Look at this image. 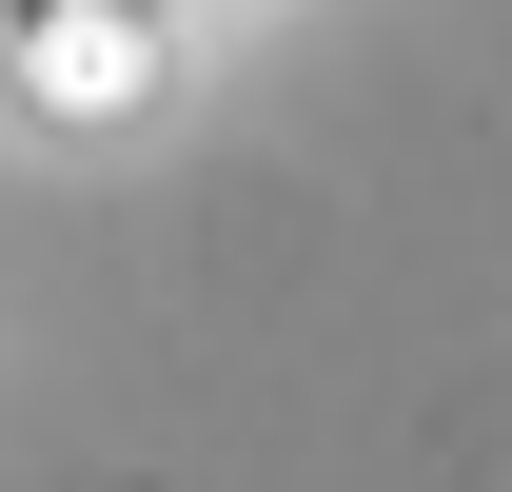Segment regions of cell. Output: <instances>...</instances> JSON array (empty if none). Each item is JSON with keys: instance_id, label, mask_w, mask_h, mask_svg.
Wrapping results in <instances>:
<instances>
[{"instance_id": "6da1fadb", "label": "cell", "mask_w": 512, "mask_h": 492, "mask_svg": "<svg viewBox=\"0 0 512 492\" xmlns=\"http://www.w3.org/2000/svg\"><path fill=\"white\" fill-rule=\"evenodd\" d=\"M119 20H158V0H119Z\"/></svg>"}]
</instances>
